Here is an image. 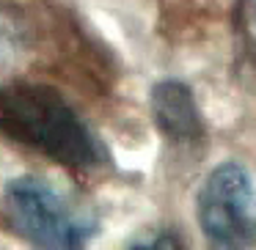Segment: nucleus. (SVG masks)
I'll use <instances>...</instances> for the list:
<instances>
[{"instance_id": "f03ea898", "label": "nucleus", "mask_w": 256, "mask_h": 250, "mask_svg": "<svg viewBox=\"0 0 256 250\" xmlns=\"http://www.w3.org/2000/svg\"><path fill=\"white\" fill-rule=\"evenodd\" d=\"M0 226L36 248L50 250L83 248L100 231L94 212L39 176H17L3 187Z\"/></svg>"}, {"instance_id": "39448f33", "label": "nucleus", "mask_w": 256, "mask_h": 250, "mask_svg": "<svg viewBox=\"0 0 256 250\" xmlns=\"http://www.w3.org/2000/svg\"><path fill=\"white\" fill-rule=\"evenodd\" d=\"M132 248H179V239L174 234H157V237L132 242Z\"/></svg>"}, {"instance_id": "20e7f679", "label": "nucleus", "mask_w": 256, "mask_h": 250, "mask_svg": "<svg viewBox=\"0 0 256 250\" xmlns=\"http://www.w3.org/2000/svg\"><path fill=\"white\" fill-rule=\"evenodd\" d=\"M154 127L174 143H196L204 138V118L190 85L182 80H160L149 94Z\"/></svg>"}, {"instance_id": "7ed1b4c3", "label": "nucleus", "mask_w": 256, "mask_h": 250, "mask_svg": "<svg viewBox=\"0 0 256 250\" xmlns=\"http://www.w3.org/2000/svg\"><path fill=\"white\" fill-rule=\"evenodd\" d=\"M196 220L215 248H245L256 239V187L240 162H220L196 195Z\"/></svg>"}, {"instance_id": "f257e3e1", "label": "nucleus", "mask_w": 256, "mask_h": 250, "mask_svg": "<svg viewBox=\"0 0 256 250\" xmlns=\"http://www.w3.org/2000/svg\"><path fill=\"white\" fill-rule=\"evenodd\" d=\"M0 138L74 173L100 171L110 162L91 124L58 88L42 83H0Z\"/></svg>"}]
</instances>
